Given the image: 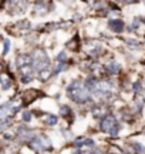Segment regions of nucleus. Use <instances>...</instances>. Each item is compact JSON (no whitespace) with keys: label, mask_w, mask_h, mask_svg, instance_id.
<instances>
[{"label":"nucleus","mask_w":145,"mask_h":154,"mask_svg":"<svg viewBox=\"0 0 145 154\" xmlns=\"http://www.w3.org/2000/svg\"><path fill=\"white\" fill-rule=\"evenodd\" d=\"M68 97L74 101V103H87L91 100V93L90 90L85 87V83L80 82V80H74V82L68 86L67 88Z\"/></svg>","instance_id":"f257e3e1"},{"label":"nucleus","mask_w":145,"mask_h":154,"mask_svg":"<svg viewBox=\"0 0 145 154\" xmlns=\"http://www.w3.org/2000/svg\"><path fill=\"white\" fill-rule=\"evenodd\" d=\"M31 59H33V69L37 74L41 73L43 70H46V69H50V66H49L50 64V59H49V56H47L44 50L41 49L34 50Z\"/></svg>","instance_id":"f03ea898"},{"label":"nucleus","mask_w":145,"mask_h":154,"mask_svg":"<svg viewBox=\"0 0 145 154\" xmlns=\"http://www.w3.org/2000/svg\"><path fill=\"white\" fill-rule=\"evenodd\" d=\"M101 130L104 133H108L112 137H115L118 134V130H120V126H118L115 117L112 114L105 116V117L101 120Z\"/></svg>","instance_id":"7ed1b4c3"},{"label":"nucleus","mask_w":145,"mask_h":154,"mask_svg":"<svg viewBox=\"0 0 145 154\" xmlns=\"http://www.w3.org/2000/svg\"><path fill=\"white\" fill-rule=\"evenodd\" d=\"M30 146H31V149H33L34 151L43 153V151L50 149V141L46 137H43V136H37V137H34L33 140H31Z\"/></svg>","instance_id":"20e7f679"},{"label":"nucleus","mask_w":145,"mask_h":154,"mask_svg":"<svg viewBox=\"0 0 145 154\" xmlns=\"http://www.w3.org/2000/svg\"><path fill=\"white\" fill-rule=\"evenodd\" d=\"M39 97H43V93L40 90H34V88H28L26 90L24 93L22 94V100H23V104L24 106H28L31 101H34L36 99Z\"/></svg>","instance_id":"39448f33"},{"label":"nucleus","mask_w":145,"mask_h":154,"mask_svg":"<svg viewBox=\"0 0 145 154\" xmlns=\"http://www.w3.org/2000/svg\"><path fill=\"white\" fill-rule=\"evenodd\" d=\"M16 63H17L19 70H20L23 67L33 66V59H31V56H28V54H20V56H17Z\"/></svg>","instance_id":"423d86ee"},{"label":"nucleus","mask_w":145,"mask_h":154,"mask_svg":"<svg viewBox=\"0 0 145 154\" xmlns=\"http://www.w3.org/2000/svg\"><path fill=\"white\" fill-rule=\"evenodd\" d=\"M108 26H110V29H111L114 33H121L124 30V22L120 20V19H112V20H110Z\"/></svg>","instance_id":"0eeeda50"},{"label":"nucleus","mask_w":145,"mask_h":154,"mask_svg":"<svg viewBox=\"0 0 145 154\" xmlns=\"http://www.w3.org/2000/svg\"><path fill=\"white\" fill-rule=\"evenodd\" d=\"M90 46L87 47V53H88L90 56H93V57H95V56H98L102 51V47H101L98 43H88Z\"/></svg>","instance_id":"6e6552de"},{"label":"nucleus","mask_w":145,"mask_h":154,"mask_svg":"<svg viewBox=\"0 0 145 154\" xmlns=\"http://www.w3.org/2000/svg\"><path fill=\"white\" fill-rule=\"evenodd\" d=\"M0 82H1V90H9V87L11 86V79L10 77H7L6 74L1 76Z\"/></svg>","instance_id":"1a4fd4ad"},{"label":"nucleus","mask_w":145,"mask_h":154,"mask_svg":"<svg viewBox=\"0 0 145 154\" xmlns=\"http://www.w3.org/2000/svg\"><path fill=\"white\" fill-rule=\"evenodd\" d=\"M60 113H61L63 117H66L68 120V117H70V120H71V116H72V111L71 109L68 107V106H61V109H60Z\"/></svg>","instance_id":"9d476101"},{"label":"nucleus","mask_w":145,"mask_h":154,"mask_svg":"<svg viewBox=\"0 0 145 154\" xmlns=\"http://www.w3.org/2000/svg\"><path fill=\"white\" fill-rule=\"evenodd\" d=\"M105 70L108 73L114 74V73H118V72H120V66H118L117 63H108V64L105 66Z\"/></svg>","instance_id":"9b49d317"},{"label":"nucleus","mask_w":145,"mask_h":154,"mask_svg":"<svg viewBox=\"0 0 145 154\" xmlns=\"http://www.w3.org/2000/svg\"><path fill=\"white\" fill-rule=\"evenodd\" d=\"M75 43H80V37H78V36H74L71 42L67 44L68 49H71V50H78V49H80V46H77Z\"/></svg>","instance_id":"f8f14e48"},{"label":"nucleus","mask_w":145,"mask_h":154,"mask_svg":"<svg viewBox=\"0 0 145 154\" xmlns=\"http://www.w3.org/2000/svg\"><path fill=\"white\" fill-rule=\"evenodd\" d=\"M57 116L54 114H49L47 117H46V124H49V126H56L57 124Z\"/></svg>","instance_id":"ddd939ff"},{"label":"nucleus","mask_w":145,"mask_h":154,"mask_svg":"<svg viewBox=\"0 0 145 154\" xmlns=\"http://www.w3.org/2000/svg\"><path fill=\"white\" fill-rule=\"evenodd\" d=\"M102 111H104V107L102 106H97V107L93 109V114H94V117H100L101 114H104Z\"/></svg>","instance_id":"4468645a"},{"label":"nucleus","mask_w":145,"mask_h":154,"mask_svg":"<svg viewBox=\"0 0 145 154\" xmlns=\"http://www.w3.org/2000/svg\"><path fill=\"white\" fill-rule=\"evenodd\" d=\"M77 147H83V146H94V141L91 140V138H87V140H84L81 143H77L75 144Z\"/></svg>","instance_id":"2eb2a0df"},{"label":"nucleus","mask_w":145,"mask_h":154,"mask_svg":"<svg viewBox=\"0 0 145 154\" xmlns=\"http://www.w3.org/2000/svg\"><path fill=\"white\" fill-rule=\"evenodd\" d=\"M22 119H23V121H26V123H28V121L31 120V113H30V111H23Z\"/></svg>","instance_id":"dca6fc26"},{"label":"nucleus","mask_w":145,"mask_h":154,"mask_svg":"<svg viewBox=\"0 0 145 154\" xmlns=\"http://www.w3.org/2000/svg\"><path fill=\"white\" fill-rule=\"evenodd\" d=\"M134 151L135 153H138V154H142L145 151V149L141 146V144H134Z\"/></svg>","instance_id":"f3484780"},{"label":"nucleus","mask_w":145,"mask_h":154,"mask_svg":"<svg viewBox=\"0 0 145 154\" xmlns=\"http://www.w3.org/2000/svg\"><path fill=\"white\" fill-rule=\"evenodd\" d=\"M66 59H67V56H66V53H64V51H61L60 54L57 56V60L60 61V63H64V61H66Z\"/></svg>","instance_id":"a211bd4d"},{"label":"nucleus","mask_w":145,"mask_h":154,"mask_svg":"<svg viewBox=\"0 0 145 154\" xmlns=\"http://www.w3.org/2000/svg\"><path fill=\"white\" fill-rule=\"evenodd\" d=\"M67 64L66 63H58V66H57V69H56V73H60V72H63V70H66L67 69Z\"/></svg>","instance_id":"6ab92c4d"},{"label":"nucleus","mask_w":145,"mask_h":154,"mask_svg":"<svg viewBox=\"0 0 145 154\" xmlns=\"http://www.w3.org/2000/svg\"><path fill=\"white\" fill-rule=\"evenodd\" d=\"M9 47H10V42H9V40H4V50H3V56L7 54V51H9Z\"/></svg>","instance_id":"aec40b11"},{"label":"nucleus","mask_w":145,"mask_h":154,"mask_svg":"<svg viewBox=\"0 0 145 154\" xmlns=\"http://www.w3.org/2000/svg\"><path fill=\"white\" fill-rule=\"evenodd\" d=\"M31 79H33V77L22 76V79H20V80H22V83H30V82H31Z\"/></svg>","instance_id":"412c9836"},{"label":"nucleus","mask_w":145,"mask_h":154,"mask_svg":"<svg viewBox=\"0 0 145 154\" xmlns=\"http://www.w3.org/2000/svg\"><path fill=\"white\" fill-rule=\"evenodd\" d=\"M127 43H129L128 46H131V47H135V46H138V42H135V40H127Z\"/></svg>","instance_id":"4be33fe9"}]
</instances>
